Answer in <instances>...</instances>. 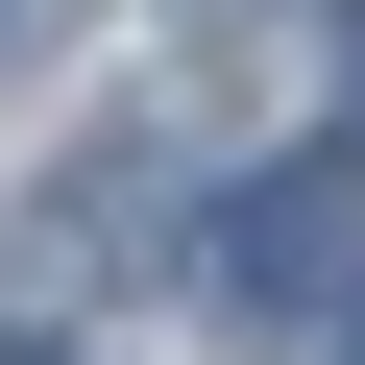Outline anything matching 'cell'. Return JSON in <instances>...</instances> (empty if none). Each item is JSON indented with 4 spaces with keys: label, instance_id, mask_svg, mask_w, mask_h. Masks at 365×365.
<instances>
[{
    "label": "cell",
    "instance_id": "cell-3",
    "mask_svg": "<svg viewBox=\"0 0 365 365\" xmlns=\"http://www.w3.org/2000/svg\"><path fill=\"white\" fill-rule=\"evenodd\" d=\"M341 365H365V341H341Z\"/></svg>",
    "mask_w": 365,
    "mask_h": 365
},
{
    "label": "cell",
    "instance_id": "cell-1",
    "mask_svg": "<svg viewBox=\"0 0 365 365\" xmlns=\"http://www.w3.org/2000/svg\"><path fill=\"white\" fill-rule=\"evenodd\" d=\"M341 220H365L341 146L317 170H244V195H220V292H341Z\"/></svg>",
    "mask_w": 365,
    "mask_h": 365
},
{
    "label": "cell",
    "instance_id": "cell-2",
    "mask_svg": "<svg viewBox=\"0 0 365 365\" xmlns=\"http://www.w3.org/2000/svg\"><path fill=\"white\" fill-rule=\"evenodd\" d=\"M0 365H73V341H0Z\"/></svg>",
    "mask_w": 365,
    "mask_h": 365
}]
</instances>
